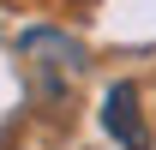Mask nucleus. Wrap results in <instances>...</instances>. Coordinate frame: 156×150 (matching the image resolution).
Listing matches in <instances>:
<instances>
[{"instance_id": "f257e3e1", "label": "nucleus", "mask_w": 156, "mask_h": 150, "mask_svg": "<svg viewBox=\"0 0 156 150\" xmlns=\"http://www.w3.org/2000/svg\"><path fill=\"white\" fill-rule=\"evenodd\" d=\"M18 60H24V84H30V102L48 114H60L72 102V90L90 72V48L54 24H30L18 36Z\"/></svg>"}, {"instance_id": "f03ea898", "label": "nucleus", "mask_w": 156, "mask_h": 150, "mask_svg": "<svg viewBox=\"0 0 156 150\" xmlns=\"http://www.w3.org/2000/svg\"><path fill=\"white\" fill-rule=\"evenodd\" d=\"M102 126L120 150H150V132H144V114H138V84H114L102 96Z\"/></svg>"}]
</instances>
